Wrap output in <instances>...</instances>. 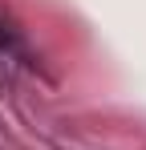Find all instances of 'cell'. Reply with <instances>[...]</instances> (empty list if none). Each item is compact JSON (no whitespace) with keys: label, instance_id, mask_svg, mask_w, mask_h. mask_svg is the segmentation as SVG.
I'll use <instances>...</instances> for the list:
<instances>
[{"label":"cell","instance_id":"cell-1","mask_svg":"<svg viewBox=\"0 0 146 150\" xmlns=\"http://www.w3.org/2000/svg\"><path fill=\"white\" fill-rule=\"evenodd\" d=\"M0 49L16 53V57H28V53H24V45L16 41V37H12V33H8V25H0Z\"/></svg>","mask_w":146,"mask_h":150}]
</instances>
